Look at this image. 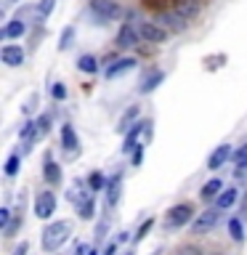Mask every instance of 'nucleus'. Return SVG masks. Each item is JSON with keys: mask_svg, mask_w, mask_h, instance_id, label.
<instances>
[{"mask_svg": "<svg viewBox=\"0 0 247 255\" xmlns=\"http://www.w3.org/2000/svg\"><path fill=\"white\" fill-rule=\"evenodd\" d=\"M16 170H19V157H8V162H5V175H16Z\"/></svg>", "mask_w": 247, "mask_h": 255, "instance_id": "nucleus-28", "label": "nucleus"}, {"mask_svg": "<svg viewBox=\"0 0 247 255\" xmlns=\"http://www.w3.org/2000/svg\"><path fill=\"white\" fill-rule=\"evenodd\" d=\"M51 93H53V99H56V101H61V99H67V88H64L61 83H56V85L51 88Z\"/></svg>", "mask_w": 247, "mask_h": 255, "instance_id": "nucleus-30", "label": "nucleus"}, {"mask_svg": "<svg viewBox=\"0 0 247 255\" xmlns=\"http://www.w3.org/2000/svg\"><path fill=\"white\" fill-rule=\"evenodd\" d=\"M229 234H231V239H237V242H242V239H245V234H242V221L231 218V221H229Z\"/></svg>", "mask_w": 247, "mask_h": 255, "instance_id": "nucleus-22", "label": "nucleus"}, {"mask_svg": "<svg viewBox=\"0 0 247 255\" xmlns=\"http://www.w3.org/2000/svg\"><path fill=\"white\" fill-rule=\"evenodd\" d=\"M77 215H80V218H85V221L93 218V199L91 197H88L83 205H77Z\"/></svg>", "mask_w": 247, "mask_h": 255, "instance_id": "nucleus-23", "label": "nucleus"}, {"mask_svg": "<svg viewBox=\"0 0 247 255\" xmlns=\"http://www.w3.org/2000/svg\"><path fill=\"white\" fill-rule=\"evenodd\" d=\"M138 35H141L143 43H165V40L170 37V29H165L162 24H157V21H141Z\"/></svg>", "mask_w": 247, "mask_h": 255, "instance_id": "nucleus-2", "label": "nucleus"}, {"mask_svg": "<svg viewBox=\"0 0 247 255\" xmlns=\"http://www.w3.org/2000/svg\"><path fill=\"white\" fill-rule=\"evenodd\" d=\"M151 226H154V221H151V218H149V221H143V223H141V229H138V234H135V239H143V237H146L149 231H151Z\"/></svg>", "mask_w": 247, "mask_h": 255, "instance_id": "nucleus-31", "label": "nucleus"}, {"mask_svg": "<svg viewBox=\"0 0 247 255\" xmlns=\"http://www.w3.org/2000/svg\"><path fill=\"white\" fill-rule=\"evenodd\" d=\"M88 183H91V189H96V191H99V189H104V178H101V173H93V175H91V181H88Z\"/></svg>", "mask_w": 247, "mask_h": 255, "instance_id": "nucleus-32", "label": "nucleus"}, {"mask_svg": "<svg viewBox=\"0 0 247 255\" xmlns=\"http://www.w3.org/2000/svg\"><path fill=\"white\" fill-rule=\"evenodd\" d=\"M19 226H21V215H13V221L5 226V237H13V234H16V229H19Z\"/></svg>", "mask_w": 247, "mask_h": 255, "instance_id": "nucleus-29", "label": "nucleus"}, {"mask_svg": "<svg viewBox=\"0 0 247 255\" xmlns=\"http://www.w3.org/2000/svg\"><path fill=\"white\" fill-rule=\"evenodd\" d=\"M138 40H141L138 29H135L133 24H123V29H120V35H117V48H133Z\"/></svg>", "mask_w": 247, "mask_h": 255, "instance_id": "nucleus-8", "label": "nucleus"}, {"mask_svg": "<svg viewBox=\"0 0 247 255\" xmlns=\"http://www.w3.org/2000/svg\"><path fill=\"white\" fill-rule=\"evenodd\" d=\"M61 146L67 149L72 157H77L80 141H77V135H75V128H72V125H64V128H61Z\"/></svg>", "mask_w": 247, "mask_h": 255, "instance_id": "nucleus-9", "label": "nucleus"}, {"mask_svg": "<svg viewBox=\"0 0 247 255\" xmlns=\"http://www.w3.org/2000/svg\"><path fill=\"white\" fill-rule=\"evenodd\" d=\"M43 173H45V181H48V183H59V181H61L59 165H56L53 159H48V162H45V170H43Z\"/></svg>", "mask_w": 247, "mask_h": 255, "instance_id": "nucleus-19", "label": "nucleus"}, {"mask_svg": "<svg viewBox=\"0 0 247 255\" xmlns=\"http://www.w3.org/2000/svg\"><path fill=\"white\" fill-rule=\"evenodd\" d=\"M72 37H75V29H72V27H67V29L61 32V43H59V48H61V51H64V48H69V45H72Z\"/></svg>", "mask_w": 247, "mask_h": 255, "instance_id": "nucleus-27", "label": "nucleus"}, {"mask_svg": "<svg viewBox=\"0 0 247 255\" xmlns=\"http://www.w3.org/2000/svg\"><path fill=\"white\" fill-rule=\"evenodd\" d=\"M133 67H135L133 59H117L112 67H107V77H117V75H123V72H130Z\"/></svg>", "mask_w": 247, "mask_h": 255, "instance_id": "nucleus-14", "label": "nucleus"}, {"mask_svg": "<svg viewBox=\"0 0 247 255\" xmlns=\"http://www.w3.org/2000/svg\"><path fill=\"white\" fill-rule=\"evenodd\" d=\"M77 67L83 69V72H88V75H93V72L99 69V64H96V59H93V56H80Z\"/></svg>", "mask_w": 247, "mask_h": 255, "instance_id": "nucleus-21", "label": "nucleus"}, {"mask_svg": "<svg viewBox=\"0 0 247 255\" xmlns=\"http://www.w3.org/2000/svg\"><path fill=\"white\" fill-rule=\"evenodd\" d=\"M175 11H178L181 16H183V19H191V16H194L197 13V5L194 3H191V0H175Z\"/></svg>", "mask_w": 247, "mask_h": 255, "instance_id": "nucleus-17", "label": "nucleus"}, {"mask_svg": "<svg viewBox=\"0 0 247 255\" xmlns=\"http://www.w3.org/2000/svg\"><path fill=\"white\" fill-rule=\"evenodd\" d=\"M218 210L221 207H215V210H205V213H199V218L194 221V234H207V231H210L215 223H218Z\"/></svg>", "mask_w": 247, "mask_h": 255, "instance_id": "nucleus-6", "label": "nucleus"}, {"mask_svg": "<svg viewBox=\"0 0 247 255\" xmlns=\"http://www.w3.org/2000/svg\"><path fill=\"white\" fill-rule=\"evenodd\" d=\"M191 213H194V207H191V205H186V202H181V205L170 207V213L165 215V226H167V229L186 226V223L191 221Z\"/></svg>", "mask_w": 247, "mask_h": 255, "instance_id": "nucleus-3", "label": "nucleus"}, {"mask_svg": "<svg viewBox=\"0 0 247 255\" xmlns=\"http://www.w3.org/2000/svg\"><path fill=\"white\" fill-rule=\"evenodd\" d=\"M120 183H123V175H112V178L107 181V202L109 205H115L117 199H120Z\"/></svg>", "mask_w": 247, "mask_h": 255, "instance_id": "nucleus-13", "label": "nucleus"}, {"mask_svg": "<svg viewBox=\"0 0 247 255\" xmlns=\"http://www.w3.org/2000/svg\"><path fill=\"white\" fill-rule=\"evenodd\" d=\"M88 255H96V253H93V250H91V253H88Z\"/></svg>", "mask_w": 247, "mask_h": 255, "instance_id": "nucleus-35", "label": "nucleus"}, {"mask_svg": "<svg viewBox=\"0 0 247 255\" xmlns=\"http://www.w3.org/2000/svg\"><path fill=\"white\" fill-rule=\"evenodd\" d=\"M162 77H165V75H162V72H154V75H151V77L146 80V83H143V85H141V91H143V93H149V91H154V88H157V83H162Z\"/></svg>", "mask_w": 247, "mask_h": 255, "instance_id": "nucleus-24", "label": "nucleus"}, {"mask_svg": "<svg viewBox=\"0 0 247 255\" xmlns=\"http://www.w3.org/2000/svg\"><path fill=\"white\" fill-rule=\"evenodd\" d=\"M229 157H231V146H229V143H221V146L210 154V159H207V167H210V170H218Z\"/></svg>", "mask_w": 247, "mask_h": 255, "instance_id": "nucleus-11", "label": "nucleus"}, {"mask_svg": "<svg viewBox=\"0 0 247 255\" xmlns=\"http://www.w3.org/2000/svg\"><path fill=\"white\" fill-rule=\"evenodd\" d=\"M135 115H138V109H135V107H133V109H130V112H127V115H125V117H123V123H120V130H125V128H127V125H130V120H133Z\"/></svg>", "mask_w": 247, "mask_h": 255, "instance_id": "nucleus-33", "label": "nucleus"}, {"mask_svg": "<svg viewBox=\"0 0 247 255\" xmlns=\"http://www.w3.org/2000/svg\"><path fill=\"white\" fill-rule=\"evenodd\" d=\"M24 29H27V24L21 21V16H16L13 21H8V24H5L3 37H21V35H24Z\"/></svg>", "mask_w": 247, "mask_h": 255, "instance_id": "nucleus-15", "label": "nucleus"}, {"mask_svg": "<svg viewBox=\"0 0 247 255\" xmlns=\"http://www.w3.org/2000/svg\"><path fill=\"white\" fill-rule=\"evenodd\" d=\"M159 24H162L165 29H173V32H181L186 27V19L178 13V11H170V13H162L159 16Z\"/></svg>", "mask_w": 247, "mask_h": 255, "instance_id": "nucleus-10", "label": "nucleus"}, {"mask_svg": "<svg viewBox=\"0 0 247 255\" xmlns=\"http://www.w3.org/2000/svg\"><path fill=\"white\" fill-rule=\"evenodd\" d=\"M91 11L99 16L101 21H112V19H117V16L123 13L115 0H91Z\"/></svg>", "mask_w": 247, "mask_h": 255, "instance_id": "nucleus-4", "label": "nucleus"}, {"mask_svg": "<svg viewBox=\"0 0 247 255\" xmlns=\"http://www.w3.org/2000/svg\"><path fill=\"white\" fill-rule=\"evenodd\" d=\"M56 213V197L53 191H40L35 199V215L37 218H51Z\"/></svg>", "mask_w": 247, "mask_h": 255, "instance_id": "nucleus-5", "label": "nucleus"}, {"mask_svg": "<svg viewBox=\"0 0 247 255\" xmlns=\"http://www.w3.org/2000/svg\"><path fill=\"white\" fill-rule=\"evenodd\" d=\"M0 59H3L5 67H21V64H24V51L19 45H3Z\"/></svg>", "mask_w": 247, "mask_h": 255, "instance_id": "nucleus-7", "label": "nucleus"}, {"mask_svg": "<svg viewBox=\"0 0 247 255\" xmlns=\"http://www.w3.org/2000/svg\"><path fill=\"white\" fill-rule=\"evenodd\" d=\"M239 199V191L231 186V189H223L221 194H218V199H215V207H221V210H226V207H231Z\"/></svg>", "mask_w": 247, "mask_h": 255, "instance_id": "nucleus-12", "label": "nucleus"}, {"mask_svg": "<svg viewBox=\"0 0 247 255\" xmlns=\"http://www.w3.org/2000/svg\"><path fill=\"white\" fill-rule=\"evenodd\" d=\"M234 170H237V175H242L247 170V143H245L242 149H237V154H234Z\"/></svg>", "mask_w": 247, "mask_h": 255, "instance_id": "nucleus-18", "label": "nucleus"}, {"mask_svg": "<svg viewBox=\"0 0 247 255\" xmlns=\"http://www.w3.org/2000/svg\"><path fill=\"white\" fill-rule=\"evenodd\" d=\"M104 255H115V245H109L107 250H104Z\"/></svg>", "mask_w": 247, "mask_h": 255, "instance_id": "nucleus-34", "label": "nucleus"}, {"mask_svg": "<svg viewBox=\"0 0 247 255\" xmlns=\"http://www.w3.org/2000/svg\"><path fill=\"white\" fill-rule=\"evenodd\" d=\"M69 234H72V223L69 221H56V223H51V226L43 229V239H40V245H43L45 253H53V250H59V247L67 242Z\"/></svg>", "mask_w": 247, "mask_h": 255, "instance_id": "nucleus-1", "label": "nucleus"}, {"mask_svg": "<svg viewBox=\"0 0 247 255\" xmlns=\"http://www.w3.org/2000/svg\"><path fill=\"white\" fill-rule=\"evenodd\" d=\"M223 191V183L218 181V178H213V181H207L205 186H202V191H199V197L202 199H213V197H218Z\"/></svg>", "mask_w": 247, "mask_h": 255, "instance_id": "nucleus-16", "label": "nucleus"}, {"mask_svg": "<svg viewBox=\"0 0 247 255\" xmlns=\"http://www.w3.org/2000/svg\"><path fill=\"white\" fill-rule=\"evenodd\" d=\"M53 5H56V0H40V5L35 8V13L40 16V19H45V16L53 11Z\"/></svg>", "mask_w": 247, "mask_h": 255, "instance_id": "nucleus-25", "label": "nucleus"}, {"mask_svg": "<svg viewBox=\"0 0 247 255\" xmlns=\"http://www.w3.org/2000/svg\"><path fill=\"white\" fill-rule=\"evenodd\" d=\"M127 255H133V253H127Z\"/></svg>", "mask_w": 247, "mask_h": 255, "instance_id": "nucleus-36", "label": "nucleus"}, {"mask_svg": "<svg viewBox=\"0 0 247 255\" xmlns=\"http://www.w3.org/2000/svg\"><path fill=\"white\" fill-rule=\"evenodd\" d=\"M48 128H51V117H37V120H35L37 138H40V135H45V133H48Z\"/></svg>", "mask_w": 247, "mask_h": 255, "instance_id": "nucleus-26", "label": "nucleus"}, {"mask_svg": "<svg viewBox=\"0 0 247 255\" xmlns=\"http://www.w3.org/2000/svg\"><path fill=\"white\" fill-rule=\"evenodd\" d=\"M141 128H146V125H133V128H130V133H127V138H125V146H123V151H125V154H127V151H133V149H135V138H138Z\"/></svg>", "mask_w": 247, "mask_h": 255, "instance_id": "nucleus-20", "label": "nucleus"}]
</instances>
